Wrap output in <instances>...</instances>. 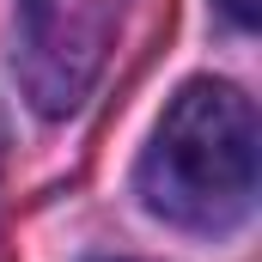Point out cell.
Here are the masks:
<instances>
[{"mask_svg":"<svg viewBox=\"0 0 262 262\" xmlns=\"http://www.w3.org/2000/svg\"><path fill=\"white\" fill-rule=\"evenodd\" d=\"M220 12H226L238 31H250V25L262 18V0H220Z\"/></svg>","mask_w":262,"mask_h":262,"instance_id":"cell-3","label":"cell"},{"mask_svg":"<svg viewBox=\"0 0 262 262\" xmlns=\"http://www.w3.org/2000/svg\"><path fill=\"white\" fill-rule=\"evenodd\" d=\"M128 0H18L12 73L43 116H73L110 61Z\"/></svg>","mask_w":262,"mask_h":262,"instance_id":"cell-2","label":"cell"},{"mask_svg":"<svg viewBox=\"0 0 262 262\" xmlns=\"http://www.w3.org/2000/svg\"><path fill=\"white\" fill-rule=\"evenodd\" d=\"M134 183L165 226L232 232L256 201V104L226 79H189L165 104Z\"/></svg>","mask_w":262,"mask_h":262,"instance_id":"cell-1","label":"cell"}]
</instances>
